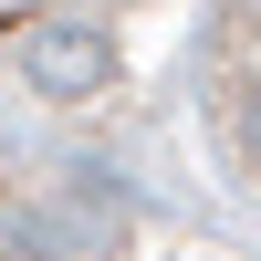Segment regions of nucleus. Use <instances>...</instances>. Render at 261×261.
I'll return each instance as SVG.
<instances>
[{"label": "nucleus", "mask_w": 261, "mask_h": 261, "mask_svg": "<svg viewBox=\"0 0 261 261\" xmlns=\"http://www.w3.org/2000/svg\"><path fill=\"white\" fill-rule=\"evenodd\" d=\"M21 84L53 94V105H84V94L115 84V42H105L94 21H42V32L21 42Z\"/></svg>", "instance_id": "nucleus-1"}]
</instances>
